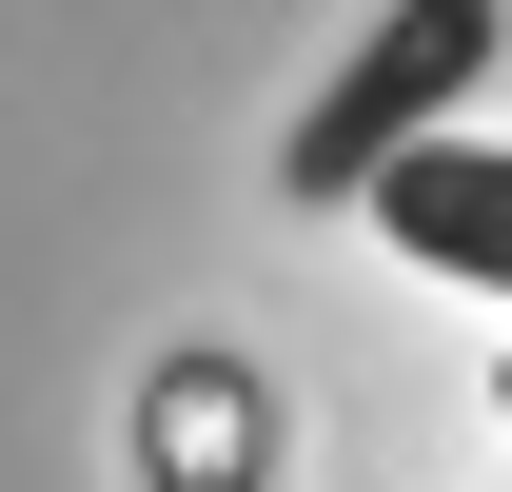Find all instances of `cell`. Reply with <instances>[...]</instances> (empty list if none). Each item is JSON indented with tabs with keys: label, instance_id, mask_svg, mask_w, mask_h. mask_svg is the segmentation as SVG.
<instances>
[{
	"label": "cell",
	"instance_id": "cell-1",
	"mask_svg": "<svg viewBox=\"0 0 512 492\" xmlns=\"http://www.w3.org/2000/svg\"><path fill=\"white\" fill-rule=\"evenodd\" d=\"M493 40H512L493 0H375V20H355V60H335L316 99H296V138H276V197L355 217V197H375V158H414V138L493 79Z\"/></svg>",
	"mask_w": 512,
	"mask_h": 492
},
{
	"label": "cell",
	"instance_id": "cell-2",
	"mask_svg": "<svg viewBox=\"0 0 512 492\" xmlns=\"http://www.w3.org/2000/svg\"><path fill=\"white\" fill-rule=\"evenodd\" d=\"M414 276H473V296H512V138H414V158H375V197H355Z\"/></svg>",
	"mask_w": 512,
	"mask_h": 492
},
{
	"label": "cell",
	"instance_id": "cell-3",
	"mask_svg": "<svg viewBox=\"0 0 512 492\" xmlns=\"http://www.w3.org/2000/svg\"><path fill=\"white\" fill-rule=\"evenodd\" d=\"M237 473V374H178V492Z\"/></svg>",
	"mask_w": 512,
	"mask_h": 492
}]
</instances>
